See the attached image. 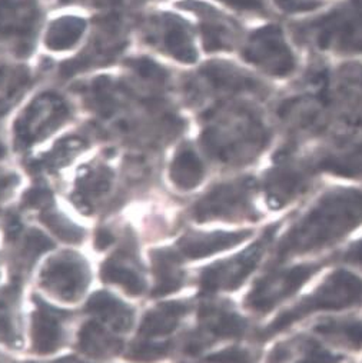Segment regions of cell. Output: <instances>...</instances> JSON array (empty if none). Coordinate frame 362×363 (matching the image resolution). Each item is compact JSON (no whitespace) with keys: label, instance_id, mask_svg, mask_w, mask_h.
Wrapping results in <instances>:
<instances>
[{"label":"cell","instance_id":"obj_36","mask_svg":"<svg viewBox=\"0 0 362 363\" xmlns=\"http://www.w3.org/2000/svg\"><path fill=\"white\" fill-rule=\"evenodd\" d=\"M274 4L285 13H304L318 9L321 0H274Z\"/></svg>","mask_w":362,"mask_h":363},{"label":"cell","instance_id":"obj_41","mask_svg":"<svg viewBox=\"0 0 362 363\" xmlns=\"http://www.w3.org/2000/svg\"><path fill=\"white\" fill-rule=\"evenodd\" d=\"M5 153H6V149H5V146L2 143H0V159L5 157Z\"/></svg>","mask_w":362,"mask_h":363},{"label":"cell","instance_id":"obj_9","mask_svg":"<svg viewBox=\"0 0 362 363\" xmlns=\"http://www.w3.org/2000/svg\"><path fill=\"white\" fill-rule=\"evenodd\" d=\"M280 228V223L268 226L249 247L228 260L208 267L201 277L202 289L205 292H218L241 288L274 246Z\"/></svg>","mask_w":362,"mask_h":363},{"label":"cell","instance_id":"obj_2","mask_svg":"<svg viewBox=\"0 0 362 363\" xmlns=\"http://www.w3.org/2000/svg\"><path fill=\"white\" fill-rule=\"evenodd\" d=\"M362 225V191L335 186L322 192L274 245L268 264H285L336 246Z\"/></svg>","mask_w":362,"mask_h":363},{"label":"cell","instance_id":"obj_38","mask_svg":"<svg viewBox=\"0 0 362 363\" xmlns=\"http://www.w3.org/2000/svg\"><path fill=\"white\" fill-rule=\"evenodd\" d=\"M23 202L29 208H45L52 202V194L48 189H31L23 196Z\"/></svg>","mask_w":362,"mask_h":363},{"label":"cell","instance_id":"obj_7","mask_svg":"<svg viewBox=\"0 0 362 363\" xmlns=\"http://www.w3.org/2000/svg\"><path fill=\"white\" fill-rule=\"evenodd\" d=\"M327 264L324 260L298 264H268V269L255 281L245 296V309L265 316L300 292Z\"/></svg>","mask_w":362,"mask_h":363},{"label":"cell","instance_id":"obj_42","mask_svg":"<svg viewBox=\"0 0 362 363\" xmlns=\"http://www.w3.org/2000/svg\"><path fill=\"white\" fill-rule=\"evenodd\" d=\"M4 77H5V72H4L2 69H0V82L4 80Z\"/></svg>","mask_w":362,"mask_h":363},{"label":"cell","instance_id":"obj_40","mask_svg":"<svg viewBox=\"0 0 362 363\" xmlns=\"http://www.w3.org/2000/svg\"><path fill=\"white\" fill-rule=\"evenodd\" d=\"M13 176H4L0 174V191H4L5 188H8L9 185L13 184Z\"/></svg>","mask_w":362,"mask_h":363},{"label":"cell","instance_id":"obj_31","mask_svg":"<svg viewBox=\"0 0 362 363\" xmlns=\"http://www.w3.org/2000/svg\"><path fill=\"white\" fill-rule=\"evenodd\" d=\"M207 363H258V356L246 347H229L208 356Z\"/></svg>","mask_w":362,"mask_h":363},{"label":"cell","instance_id":"obj_16","mask_svg":"<svg viewBox=\"0 0 362 363\" xmlns=\"http://www.w3.org/2000/svg\"><path fill=\"white\" fill-rule=\"evenodd\" d=\"M46 286L63 299H75L87 285L89 272L83 262L59 257L43 272Z\"/></svg>","mask_w":362,"mask_h":363},{"label":"cell","instance_id":"obj_22","mask_svg":"<svg viewBox=\"0 0 362 363\" xmlns=\"http://www.w3.org/2000/svg\"><path fill=\"white\" fill-rule=\"evenodd\" d=\"M287 363H345V357L329 350L319 339L308 335L294 337V349Z\"/></svg>","mask_w":362,"mask_h":363},{"label":"cell","instance_id":"obj_18","mask_svg":"<svg viewBox=\"0 0 362 363\" xmlns=\"http://www.w3.org/2000/svg\"><path fill=\"white\" fill-rule=\"evenodd\" d=\"M201 318L207 330L218 339H241L251 330L248 319L225 305L205 306Z\"/></svg>","mask_w":362,"mask_h":363},{"label":"cell","instance_id":"obj_15","mask_svg":"<svg viewBox=\"0 0 362 363\" xmlns=\"http://www.w3.org/2000/svg\"><path fill=\"white\" fill-rule=\"evenodd\" d=\"M311 335L335 349L359 352L362 350V316L322 318L312 325Z\"/></svg>","mask_w":362,"mask_h":363},{"label":"cell","instance_id":"obj_27","mask_svg":"<svg viewBox=\"0 0 362 363\" xmlns=\"http://www.w3.org/2000/svg\"><path fill=\"white\" fill-rule=\"evenodd\" d=\"M80 347L90 356H105L118 349L116 342L94 322H89L82 328Z\"/></svg>","mask_w":362,"mask_h":363},{"label":"cell","instance_id":"obj_8","mask_svg":"<svg viewBox=\"0 0 362 363\" xmlns=\"http://www.w3.org/2000/svg\"><path fill=\"white\" fill-rule=\"evenodd\" d=\"M259 182L252 176H243L214 186L195 206L194 216L207 220H248L256 222L260 213L256 208Z\"/></svg>","mask_w":362,"mask_h":363},{"label":"cell","instance_id":"obj_5","mask_svg":"<svg viewBox=\"0 0 362 363\" xmlns=\"http://www.w3.org/2000/svg\"><path fill=\"white\" fill-rule=\"evenodd\" d=\"M321 174L311 152H302V147L285 143L263 172L259 188L268 208L281 211L317 191Z\"/></svg>","mask_w":362,"mask_h":363},{"label":"cell","instance_id":"obj_32","mask_svg":"<svg viewBox=\"0 0 362 363\" xmlns=\"http://www.w3.org/2000/svg\"><path fill=\"white\" fill-rule=\"evenodd\" d=\"M128 66L136 72L142 79L162 83L166 80L168 73L163 67H160L156 62L148 59V57H136L128 62Z\"/></svg>","mask_w":362,"mask_h":363},{"label":"cell","instance_id":"obj_33","mask_svg":"<svg viewBox=\"0 0 362 363\" xmlns=\"http://www.w3.org/2000/svg\"><path fill=\"white\" fill-rule=\"evenodd\" d=\"M169 345H160V343H141L131 349L129 357L139 362H153L160 357H163L168 353Z\"/></svg>","mask_w":362,"mask_h":363},{"label":"cell","instance_id":"obj_39","mask_svg":"<svg viewBox=\"0 0 362 363\" xmlns=\"http://www.w3.org/2000/svg\"><path fill=\"white\" fill-rule=\"evenodd\" d=\"M114 243V236L106 230H99L95 238V245L98 249H105Z\"/></svg>","mask_w":362,"mask_h":363},{"label":"cell","instance_id":"obj_3","mask_svg":"<svg viewBox=\"0 0 362 363\" xmlns=\"http://www.w3.org/2000/svg\"><path fill=\"white\" fill-rule=\"evenodd\" d=\"M274 129L252 102H238L222 121L204 133L209 155L224 164L245 166L255 162L273 143Z\"/></svg>","mask_w":362,"mask_h":363},{"label":"cell","instance_id":"obj_34","mask_svg":"<svg viewBox=\"0 0 362 363\" xmlns=\"http://www.w3.org/2000/svg\"><path fill=\"white\" fill-rule=\"evenodd\" d=\"M226 6L248 15L256 16H269V5L268 0H219Z\"/></svg>","mask_w":362,"mask_h":363},{"label":"cell","instance_id":"obj_17","mask_svg":"<svg viewBox=\"0 0 362 363\" xmlns=\"http://www.w3.org/2000/svg\"><path fill=\"white\" fill-rule=\"evenodd\" d=\"M252 235L253 232L248 229L236 232L198 233L184 238L179 242V247L184 256L190 259H201L238 246L249 239Z\"/></svg>","mask_w":362,"mask_h":363},{"label":"cell","instance_id":"obj_14","mask_svg":"<svg viewBox=\"0 0 362 363\" xmlns=\"http://www.w3.org/2000/svg\"><path fill=\"white\" fill-rule=\"evenodd\" d=\"M67 116L65 102L52 94L39 96L18 121L16 130L23 140H35L59 126Z\"/></svg>","mask_w":362,"mask_h":363},{"label":"cell","instance_id":"obj_35","mask_svg":"<svg viewBox=\"0 0 362 363\" xmlns=\"http://www.w3.org/2000/svg\"><path fill=\"white\" fill-rule=\"evenodd\" d=\"M332 259L362 270V238H359L358 240L351 243L342 252L334 255Z\"/></svg>","mask_w":362,"mask_h":363},{"label":"cell","instance_id":"obj_6","mask_svg":"<svg viewBox=\"0 0 362 363\" xmlns=\"http://www.w3.org/2000/svg\"><path fill=\"white\" fill-rule=\"evenodd\" d=\"M362 306V278L346 269H336L308 295L283 311L259 333L260 340L274 337L304 319L329 311Z\"/></svg>","mask_w":362,"mask_h":363},{"label":"cell","instance_id":"obj_13","mask_svg":"<svg viewBox=\"0 0 362 363\" xmlns=\"http://www.w3.org/2000/svg\"><path fill=\"white\" fill-rule=\"evenodd\" d=\"M202 74L216 92L221 94L266 98L270 92L268 84L226 62H211L205 65Z\"/></svg>","mask_w":362,"mask_h":363},{"label":"cell","instance_id":"obj_29","mask_svg":"<svg viewBox=\"0 0 362 363\" xmlns=\"http://www.w3.org/2000/svg\"><path fill=\"white\" fill-rule=\"evenodd\" d=\"M102 278L106 282L121 285L131 295H141L145 291L143 281L135 274V272L118 263H106L102 269Z\"/></svg>","mask_w":362,"mask_h":363},{"label":"cell","instance_id":"obj_30","mask_svg":"<svg viewBox=\"0 0 362 363\" xmlns=\"http://www.w3.org/2000/svg\"><path fill=\"white\" fill-rule=\"evenodd\" d=\"M42 222L62 240L67 243H79L83 239V230L67 220L63 215L56 212H46L42 215Z\"/></svg>","mask_w":362,"mask_h":363},{"label":"cell","instance_id":"obj_1","mask_svg":"<svg viewBox=\"0 0 362 363\" xmlns=\"http://www.w3.org/2000/svg\"><path fill=\"white\" fill-rule=\"evenodd\" d=\"M274 116L287 142L302 147L308 140L362 138V66L309 69L298 87L281 98Z\"/></svg>","mask_w":362,"mask_h":363},{"label":"cell","instance_id":"obj_12","mask_svg":"<svg viewBox=\"0 0 362 363\" xmlns=\"http://www.w3.org/2000/svg\"><path fill=\"white\" fill-rule=\"evenodd\" d=\"M180 6L195 12V15L201 19L202 39L207 52L231 50L241 40V26L212 6L194 2V0H188Z\"/></svg>","mask_w":362,"mask_h":363},{"label":"cell","instance_id":"obj_24","mask_svg":"<svg viewBox=\"0 0 362 363\" xmlns=\"http://www.w3.org/2000/svg\"><path fill=\"white\" fill-rule=\"evenodd\" d=\"M87 311L94 315H99L119 330L129 329L132 323V312L124 303L105 292H98L90 298L87 302Z\"/></svg>","mask_w":362,"mask_h":363},{"label":"cell","instance_id":"obj_23","mask_svg":"<svg viewBox=\"0 0 362 363\" xmlns=\"http://www.w3.org/2000/svg\"><path fill=\"white\" fill-rule=\"evenodd\" d=\"M86 29V22L76 16L55 21L48 29L45 43L50 50H67L77 45Z\"/></svg>","mask_w":362,"mask_h":363},{"label":"cell","instance_id":"obj_37","mask_svg":"<svg viewBox=\"0 0 362 363\" xmlns=\"http://www.w3.org/2000/svg\"><path fill=\"white\" fill-rule=\"evenodd\" d=\"M53 247V242L39 230H31L26 236V250L33 256Z\"/></svg>","mask_w":362,"mask_h":363},{"label":"cell","instance_id":"obj_25","mask_svg":"<svg viewBox=\"0 0 362 363\" xmlns=\"http://www.w3.org/2000/svg\"><path fill=\"white\" fill-rule=\"evenodd\" d=\"M33 347L38 353H52L60 342V326L57 318L46 308H42L33 318Z\"/></svg>","mask_w":362,"mask_h":363},{"label":"cell","instance_id":"obj_20","mask_svg":"<svg viewBox=\"0 0 362 363\" xmlns=\"http://www.w3.org/2000/svg\"><path fill=\"white\" fill-rule=\"evenodd\" d=\"M36 15L25 0H0V33L25 38L35 29Z\"/></svg>","mask_w":362,"mask_h":363},{"label":"cell","instance_id":"obj_19","mask_svg":"<svg viewBox=\"0 0 362 363\" xmlns=\"http://www.w3.org/2000/svg\"><path fill=\"white\" fill-rule=\"evenodd\" d=\"M160 43L162 48L176 60L194 63L198 52L194 45L192 33L187 23L175 16H163L160 22Z\"/></svg>","mask_w":362,"mask_h":363},{"label":"cell","instance_id":"obj_21","mask_svg":"<svg viewBox=\"0 0 362 363\" xmlns=\"http://www.w3.org/2000/svg\"><path fill=\"white\" fill-rule=\"evenodd\" d=\"M205 176V167L201 157L191 149L179 150L170 166V179L182 191L197 188Z\"/></svg>","mask_w":362,"mask_h":363},{"label":"cell","instance_id":"obj_11","mask_svg":"<svg viewBox=\"0 0 362 363\" xmlns=\"http://www.w3.org/2000/svg\"><path fill=\"white\" fill-rule=\"evenodd\" d=\"M311 153L322 174L362 182V138L325 142Z\"/></svg>","mask_w":362,"mask_h":363},{"label":"cell","instance_id":"obj_4","mask_svg":"<svg viewBox=\"0 0 362 363\" xmlns=\"http://www.w3.org/2000/svg\"><path fill=\"white\" fill-rule=\"evenodd\" d=\"M291 33L297 45L315 53L362 55V0H342L325 13L292 23Z\"/></svg>","mask_w":362,"mask_h":363},{"label":"cell","instance_id":"obj_10","mask_svg":"<svg viewBox=\"0 0 362 363\" xmlns=\"http://www.w3.org/2000/svg\"><path fill=\"white\" fill-rule=\"evenodd\" d=\"M242 57L273 77H290L298 69L297 56L278 25L253 30L242 46Z\"/></svg>","mask_w":362,"mask_h":363},{"label":"cell","instance_id":"obj_26","mask_svg":"<svg viewBox=\"0 0 362 363\" xmlns=\"http://www.w3.org/2000/svg\"><path fill=\"white\" fill-rule=\"evenodd\" d=\"M187 311V306L182 303H165L145 316L141 325V333L146 336L168 335L175 330L177 320Z\"/></svg>","mask_w":362,"mask_h":363},{"label":"cell","instance_id":"obj_28","mask_svg":"<svg viewBox=\"0 0 362 363\" xmlns=\"http://www.w3.org/2000/svg\"><path fill=\"white\" fill-rule=\"evenodd\" d=\"M159 256L155 257V270L158 274L159 285L155 289V295H166L176 291L180 286V277L176 272L177 259L170 250L156 252Z\"/></svg>","mask_w":362,"mask_h":363}]
</instances>
